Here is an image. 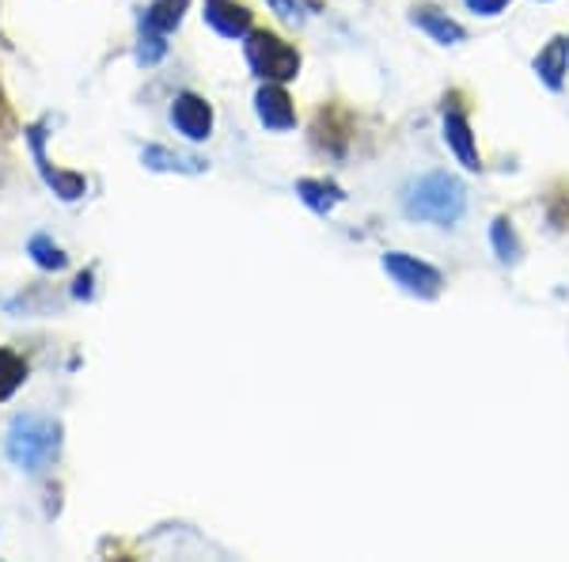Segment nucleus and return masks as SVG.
Segmentation results:
<instances>
[{
  "mask_svg": "<svg viewBox=\"0 0 569 562\" xmlns=\"http://www.w3.org/2000/svg\"><path fill=\"white\" fill-rule=\"evenodd\" d=\"M490 239H493V251H498V259L505 262V267L521 262L524 247H521V239H516L513 221H509V217H498V221H493V225H490Z\"/></svg>",
  "mask_w": 569,
  "mask_h": 562,
  "instance_id": "16",
  "label": "nucleus"
},
{
  "mask_svg": "<svg viewBox=\"0 0 569 562\" xmlns=\"http://www.w3.org/2000/svg\"><path fill=\"white\" fill-rule=\"evenodd\" d=\"M43 126H31L27 130V140H31V153H35V164H38V171H43V179H46V187L54 190L61 202H77L80 194L88 190V179L84 176H77V171H54L49 168V160H46V153H43Z\"/></svg>",
  "mask_w": 569,
  "mask_h": 562,
  "instance_id": "5",
  "label": "nucleus"
},
{
  "mask_svg": "<svg viewBox=\"0 0 569 562\" xmlns=\"http://www.w3.org/2000/svg\"><path fill=\"white\" fill-rule=\"evenodd\" d=\"M410 20L418 23V27L425 31V35H433L436 43H444V46H456V43H464V27H459L456 20H448V15L444 12H436V8H429V4H422V8H414V15H410Z\"/></svg>",
  "mask_w": 569,
  "mask_h": 562,
  "instance_id": "11",
  "label": "nucleus"
},
{
  "mask_svg": "<svg viewBox=\"0 0 569 562\" xmlns=\"http://www.w3.org/2000/svg\"><path fill=\"white\" fill-rule=\"evenodd\" d=\"M402 210L410 221L425 225H456L467 210V190L448 171H429L402 194Z\"/></svg>",
  "mask_w": 569,
  "mask_h": 562,
  "instance_id": "1",
  "label": "nucleus"
},
{
  "mask_svg": "<svg viewBox=\"0 0 569 562\" xmlns=\"http://www.w3.org/2000/svg\"><path fill=\"white\" fill-rule=\"evenodd\" d=\"M27 251H31V259H35L43 270H61L65 267V251L49 236H35L27 244Z\"/></svg>",
  "mask_w": 569,
  "mask_h": 562,
  "instance_id": "18",
  "label": "nucleus"
},
{
  "mask_svg": "<svg viewBox=\"0 0 569 562\" xmlns=\"http://www.w3.org/2000/svg\"><path fill=\"white\" fill-rule=\"evenodd\" d=\"M304 4H308L311 12H319V8H323V0H304Z\"/></svg>",
  "mask_w": 569,
  "mask_h": 562,
  "instance_id": "23",
  "label": "nucleus"
},
{
  "mask_svg": "<svg viewBox=\"0 0 569 562\" xmlns=\"http://www.w3.org/2000/svg\"><path fill=\"white\" fill-rule=\"evenodd\" d=\"M205 20L217 35L247 38L251 35V12L239 0H205Z\"/></svg>",
  "mask_w": 569,
  "mask_h": 562,
  "instance_id": "8",
  "label": "nucleus"
},
{
  "mask_svg": "<svg viewBox=\"0 0 569 562\" xmlns=\"http://www.w3.org/2000/svg\"><path fill=\"white\" fill-rule=\"evenodd\" d=\"M57 445H61V429L46 418L23 415L8 426V457L23 471H43L57 457Z\"/></svg>",
  "mask_w": 569,
  "mask_h": 562,
  "instance_id": "2",
  "label": "nucleus"
},
{
  "mask_svg": "<svg viewBox=\"0 0 569 562\" xmlns=\"http://www.w3.org/2000/svg\"><path fill=\"white\" fill-rule=\"evenodd\" d=\"M145 168L152 171H186V176H197V171H205V160L202 156H183V153H168V148L152 145L141 153Z\"/></svg>",
  "mask_w": 569,
  "mask_h": 562,
  "instance_id": "12",
  "label": "nucleus"
},
{
  "mask_svg": "<svg viewBox=\"0 0 569 562\" xmlns=\"http://www.w3.org/2000/svg\"><path fill=\"white\" fill-rule=\"evenodd\" d=\"M384 270L399 281L407 293L422 296V301H433V296L441 293V285H444L441 270L429 267V262H422V259H414V255H402V251H387L384 255Z\"/></svg>",
  "mask_w": 569,
  "mask_h": 562,
  "instance_id": "4",
  "label": "nucleus"
},
{
  "mask_svg": "<svg viewBox=\"0 0 569 562\" xmlns=\"http://www.w3.org/2000/svg\"><path fill=\"white\" fill-rule=\"evenodd\" d=\"M186 8H190V0H152L145 12V27L168 35V31H175L179 23H183Z\"/></svg>",
  "mask_w": 569,
  "mask_h": 562,
  "instance_id": "14",
  "label": "nucleus"
},
{
  "mask_svg": "<svg viewBox=\"0 0 569 562\" xmlns=\"http://www.w3.org/2000/svg\"><path fill=\"white\" fill-rule=\"evenodd\" d=\"M23 380H27V361L15 358L12 350H0V400H8Z\"/></svg>",
  "mask_w": 569,
  "mask_h": 562,
  "instance_id": "17",
  "label": "nucleus"
},
{
  "mask_svg": "<svg viewBox=\"0 0 569 562\" xmlns=\"http://www.w3.org/2000/svg\"><path fill=\"white\" fill-rule=\"evenodd\" d=\"M247 65L259 72L262 80H274V85H285L300 72V54L293 46L282 43L270 31H251L247 35Z\"/></svg>",
  "mask_w": 569,
  "mask_h": 562,
  "instance_id": "3",
  "label": "nucleus"
},
{
  "mask_svg": "<svg viewBox=\"0 0 569 562\" xmlns=\"http://www.w3.org/2000/svg\"><path fill=\"white\" fill-rule=\"evenodd\" d=\"M505 4L509 0H467V8L478 15H498V12H505Z\"/></svg>",
  "mask_w": 569,
  "mask_h": 562,
  "instance_id": "20",
  "label": "nucleus"
},
{
  "mask_svg": "<svg viewBox=\"0 0 569 562\" xmlns=\"http://www.w3.org/2000/svg\"><path fill=\"white\" fill-rule=\"evenodd\" d=\"M535 72H539V80L550 88V92H562L566 72H569V38L566 35H555L539 54H535Z\"/></svg>",
  "mask_w": 569,
  "mask_h": 562,
  "instance_id": "10",
  "label": "nucleus"
},
{
  "mask_svg": "<svg viewBox=\"0 0 569 562\" xmlns=\"http://www.w3.org/2000/svg\"><path fill=\"white\" fill-rule=\"evenodd\" d=\"M270 4H274L277 12L285 15V20H296V0H270Z\"/></svg>",
  "mask_w": 569,
  "mask_h": 562,
  "instance_id": "21",
  "label": "nucleus"
},
{
  "mask_svg": "<svg viewBox=\"0 0 569 562\" xmlns=\"http://www.w3.org/2000/svg\"><path fill=\"white\" fill-rule=\"evenodd\" d=\"M296 194H300L304 205H311L316 213H331L338 202H342V187L338 183H327V179H300L296 183Z\"/></svg>",
  "mask_w": 569,
  "mask_h": 562,
  "instance_id": "13",
  "label": "nucleus"
},
{
  "mask_svg": "<svg viewBox=\"0 0 569 562\" xmlns=\"http://www.w3.org/2000/svg\"><path fill=\"white\" fill-rule=\"evenodd\" d=\"M77 296H92V274H80L77 278V289H72Z\"/></svg>",
  "mask_w": 569,
  "mask_h": 562,
  "instance_id": "22",
  "label": "nucleus"
},
{
  "mask_svg": "<svg viewBox=\"0 0 569 562\" xmlns=\"http://www.w3.org/2000/svg\"><path fill=\"white\" fill-rule=\"evenodd\" d=\"M334 119H338V111H319V119H316V145L327 148L331 156H342L345 153V140H350V126H345V119H342V126H334Z\"/></svg>",
  "mask_w": 569,
  "mask_h": 562,
  "instance_id": "15",
  "label": "nucleus"
},
{
  "mask_svg": "<svg viewBox=\"0 0 569 562\" xmlns=\"http://www.w3.org/2000/svg\"><path fill=\"white\" fill-rule=\"evenodd\" d=\"M254 111H259V122L266 130H293L296 126V111H293V99L285 95L282 85H266L259 95H254Z\"/></svg>",
  "mask_w": 569,
  "mask_h": 562,
  "instance_id": "9",
  "label": "nucleus"
},
{
  "mask_svg": "<svg viewBox=\"0 0 569 562\" xmlns=\"http://www.w3.org/2000/svg\"><path fill=\"white\" fill-rule=\"evenodd\" d=\"M444 140H448V148L456 153V160L464 164L467 171L482 168V156H478L471 122H467V114L459 111V106H444Z\"/></svg>",
  "mask_w": 569,
  "mask_h": 562,
  "instance_id": "7",
  "label": "nucleus"
},
{
  "mask_svg": "<svg viewBox=\"0 0 569 562\" xmlns=\"http://www.w3.org/2000/svg\"><path fill=\"white\" fill-rule=\"evenodd\" d=\"M163 54H168V43H163V35H160V31H148V27H145L141 49H137V57H141V65H156Z\"/></svg>",
  "mask_w": 569,
  "mask_h": 562,
  "instance_id": "19",
  "label": "nucleus"
},
{
  "mask_svg": "<svg viewBox=\"0 0 569 562\" xmlns=\"http://www.w3.org/2000/svg\"><path fill=\"white\" fill-rule=\"evenodd\" d=\"M171 122H175V130L186 140H205V137H209V130H213V106L205 103L202 95L183 92V95H175V106H171Z\"/></svg>",
  "mask_w": 569,
  "mask_h": 562,
  "instance_id": "6",
  "label": "nucleus"
}]
</instances>
